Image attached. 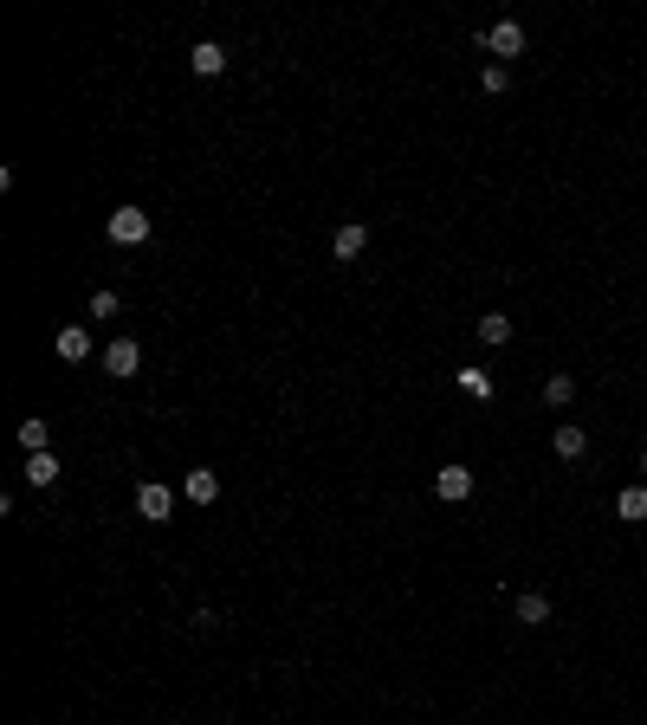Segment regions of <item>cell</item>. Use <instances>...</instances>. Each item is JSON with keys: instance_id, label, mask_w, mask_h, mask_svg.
I'll list each match as a JSON object with an SVG mask.
<instances>
[{"instance_id": "6da1fadb", "label": "cell", "mask_w": 647, "mask_h": 725, "mask_svg": "<svg viewBox=\"0 0 647 725\" xmlns=\"http://www.w3.org/2000/svg\"><path fill=\"white\" fill-rule=\"evenodd\" d=\"M479 46L499 52V65H512L518 52H525V26H518V20H499V26H486V33H479Z\"/></svg>"}, {"instance_id": "7a4b0ae2", "label": "cell", "mask_w": 647, "mask_h": 725, "mask_svg": "<svg viewBox=\"0 0 647 725\" xmlns=\"http://www.w3.org/2000/svg\"><path fill=\"white\" fill-rule=\"evenodd\" d=\"M136 512H143L149 525H169V518H175V492L162 480H143V486H136Z\"/></svg>"}, {"instance_id": "3957f363", "label": "cell", "mask_w": 647, "mask_h": 725, "mask_svg": "<svg viewBox=\"0 0 647 725\" xmlns=\"http://www.w3.org/2000/svg\"><path fill=\"white\" fill-rule=\"evenodd\" d=\"M110 240L117 246H143L149 240V214L143 208H110Z\"/></svg>"}, {"instance_id": "277c9868", "label": "cell", "mask_w": 647, "mask_h": 725, "mask_svg": "<svg viewBox=\"0 0 647 725\" xmlns=\"http://www.w3.org/2000/svg\"><path fill=\"white\" fill-rule=\"evenodd\" d=\"M104 369H110V376H136V369H143V344H136V337H117V344H110L104 350Z\"/></svg>"}, {"instance_id": "5b68a950", "label": "cell", "mask_w": 647, "mask_h": 725, "mask_svg": "<svg viewBox=\"0 0 647 725\" xmlns=\"http://www.w3.org/2000/svg\"><path fill=\"white\" fill-rule=\"evenodd\" d=\"M182 499H188V505H214V499H220V473H214V467H188Z\"/></svg>"}, {"instance_id": "8992f818", "label": "cell", "mask_w": 647, "mask_h": 725, "mask_svg": "<svg viewBox=\"0 0 647 725\" xmlns=\"http://www.w3.org/2000/svg\"><path fill=\"white\" fill-rule=\"evenodd\" d=\"M434 492H440L447 505L473 499V467H440V473H434Z\"/></svg>"}, {"instance_id": "52a82bcc", "label": "cell", "mask_w": 647, "mask_h": 725, "mask_svg": "<svg viewBox=\"0 0 647 725\" xmlns=\"http://www.w3.org/2000/svg\"><path fill=\"white\" fill-rule=\"evenodd\" d=\"M550 454H557V460H583V454H589V434L576 428V421H557V434H550Z\"/></svg>"}, {"instance_id": "ba28073f", "label": "cell", "mask_w": 647, "mask_h": 725, "mask_svg": "<svg viewBox=\"0 0 647 725\" xmlns=\"http://www.w3.org/2000/svg\"><path fill=\"white\" fill-rule=\"evenodd\" d=\"M188 65H195V78H220V72H227V46H214V39H201V46L188 52Z\"/></svg>"}, {"instance_id": "9c48e42d", "label": "cell", "mask_w": 647, "mask_h": 725, "mask_svg": "<svg viewBox=\"0 0 647 725\" xmlns=\"http://www.w3.org/2000/svg\"><path fill=\"white\" fill-rule=\"evenodd\" d=\"M363 246H369V227L363 221H343L337 234H330V253H337V259H356Z\"/></svg>"}, {"instance_id": "30bf717a", "label": "cell", "mask_w": 647, "mask_h": 725, "mask_svg": "<svg viewBox=\"0 0 647 725\" xmlns=\"http://www.w3.org/2000/svg\"><path fill=\"white\" fill-rule=\"evenodd\" d=\"M512 615H518L525 628H544V622H550V596H544V590H525V596L512 603Z\"/></svg>"}, {"instance_id": "8fae6325", "label": "cell", "mask_w": 647, "mask_h": 725, "mask_svg": "<svg viewBox=\"0 0 647 725\" xmlns=\"http://www.w3.org/2000/svg\"><path fill=\"white\" fill-rule=\"evenodd\" d=\"M59 357L65 363H85L91 357V331H85V324H65V331H59Z\"/></svg>"}, {"instance_id": "7c38bea8", "label": "cell", "mask_w": 647, "mask_h": 725, "mask_svg": "<svg viewBox=\"0 0 647 725\" xmlns=\"http://www.w3.org/2000/svg\"><path fill=\"white\" fill-rule=\"evenodd\" d=\"M479 344H512V318H505V311H486V318H479Z\"/></svg>"}, {"instance_id": "4fadbf2b", "label": "cell", "mask_w": 647, "mask_h": 725, "mask_svg": "<svg viewBox=\"0 0 647 725\" xmlns=\"http://www.w3.org/2000/svg\"><path fill=\"white\" fill-rule=\"evenodd\" d=\"M544 402L550 408H570L576 402V376H563V369H557V376H544Z\"/></svg>"}, {"instance_id": "5bb4252c", "label": "cell", "mask_w": 647, "mask_h": 725, "mask_svg": "<svg viewBox=\"0 0 647 725\" xmlns=\"http://www.w3.org/2000/svg\"><path fill=\"white\" fill-rule=\"evenodd\" d=\"M615 518H628V525H641V518H647V486H628L622 499H615Z\"/></svg>"}, {"instance_id": "9a60e30c", "label": "cell", "mask_w": 647, "mask_h": 725, "mask_svg": "<svg viewBox=\"0 0 647 725\" xmlns=\"http://www.w3.org/2000/svg\"><path fill=\"white\" fill-rule=\"evenodd\" d=\"M59 480V460L52 454H26V486H52Z\"/></svg>"}, {"instance_id": "2e32d148", "label": "cell", "mask_w": 647, "mask_h": 725, "mask_svg": "<svg viewBox=\"0 0 647 725\" xmlns=\"http://www.w3.org/2000/svg\"><path fill=\"white\" fill-rule=\"evenodd\" d=\"M46 415H33V421H20V447H26V454H46Z\"/></svg>"}, {"instance_id": "e0dca14e", "label": "cell", "mask_w": 647, "mask_h": 725, "mask_svg": "<svg viewBox=\"0 0 647 725\" xmlns=\"http://www.w3.org/2000/svg\"><path fill=\"white\" fill-rule=\"evenodd\" d=\"M479 85H486L492 98H499V91H512V65H486V72H479Z\"/></svg>"}, {"instance_id": "ac0fdd59", "label": "cell", "mask_w": 647, "mask_h": 725, "mask_svg": "<svg viewBox=\"0 0 647 725\" xmlns=\"http://www.w3.org/2000/svg\"><path fill=\"white\" fill-rule=\"evenodd\" d=\"M91 318H117V292H91Z\"/></svg>"}, {"instance_id": "d6986e66", "label": "cell", "mask_w": 647, "mask_h": 725, "mask_svg": "<svg viewBox=\"0 0 647 725\" xmlns=\"http://www.w3.org/2000/svg\"><path fill=\"white\" fill-rule=\"evenodd\" d=\"M641 473H647V447H641Z\"/></svg>"}]
</instances>
